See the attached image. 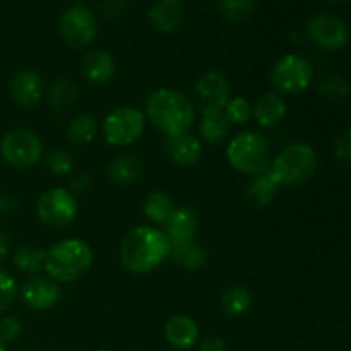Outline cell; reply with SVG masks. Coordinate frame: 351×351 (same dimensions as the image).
<instances>
[{
    "label": "cell",
    "mask_w": 351,
    "mask_h": 351,
    "mask_svg": "<svg viewBox=\"0 0 351 351\" xmlns=\"http://www.w3.org/2000/svg\"><path fill=\"white\" fill-rule=\"evenodd\" d=\"M79 204L75 195L65 187H53L38 197L36 215L41 223L51 228H64L77 218Z\"/></svg>",
    "instance_id": "cell-9"
},
{
    "label": "cell",
    "mask_w": 351,
    "mask_h": 351,
    "mask_svg": "<svg viewBox=\"0 0 351 351\" xmlns=\"http://www.w3.org/2000/svg\"><path fill=\"white\" fill-rule=\"evenodd\" d=\"M17 295H19V288L12 274L5 269H0V314L12 307Z\"/></svg>",
    "instance_id": "cell-34"
},
{
    "label": "cell",
    "mask_w": 351,
    "mask_h": 351,
    "mask_svg": "<svg viewBox=\"0 0 351 351\" xmlns=\"http://www.w3.org/2000/svg\"><path fill=\"white\" fill-rule=\"evenodd\" d=\"M312 79H314L312 64L298 53H287L278 58L269 74L273 91L283 98L304 93L312 84Z\"/></svg>",
    "instance_id": "cell-6"
},
{
    "label": "cell",
    "mask_w": 351,
    "mask_h": 351,
    "mask_svg": "<svg viewBox=\"0 0 351 351\" xmlns=\"http://www.w3.org/2000/svg\"><path fill=\"white\" fill-rule=\"evenodd\" d=\"M326 2H329V3H345V2H348V0H326Z\"/></svg>",
    "instance_id": "cell-42"
},
{
    "label": "cell",
    "mask_w": 351,
    "mask_h": 351,
    "mask_svg": "<svg viewBox=\"0 0 351 351\" xmlns=\"http://www.w3.org/2000/svg\"><path fill=\"white\" fill-rule=\"evenodd\" d=\"M47 101L51 110L55 112H65L75 106V103L81 98V88L75 81L69 77H60L51 82L48 91H45Z\"/></svg>",
    "instance_id": "cell-22"
},
{
    "label": "cell",
    "mask_w": 351,
    "mask_h": 351,
    "mask_svg": "<svg viewBox=\"0 0 351 351\" xmlns=\"http://www.w3.org/2000/svg\"><path fill=\"white\" fill-rule=\"evenodd\" d=\"M81 71L88 82L95 86H105L115 77L117 62L110 51L103 48H93L82 57Z\"/></svg>",
    "instance_id": "cell-17"
},
{
    "label": "cell",
    "mask_w": 351,
    "mask_h": 351,
    "mask_svg": "<svg viewBox=\"0 0 351 351\" xmlns=\"http://www.w3.org/2000/svg\"><path fill=\"white\" fill-rule=\"evenodd\" d=\"M197 351H228V345L221 336H208L199 343Z\"/></svg>",
    "instance_id": "cell-39"
},
{
    "label": "cell",
    "mask_w": 351,
    "mask_h": 351,
    "mask_svg": "<svg viewBox=\"0 0 351 351\" xmlns=\"http://www.w3.org/2000/svg\"><path fill=\"white\" fill-rule=\"evenodd\" d=\"M21 300L26 307L33 311H50L58 304L62 297L60 283L53 281L48 276H34L27 278L19 288Z\"/></svg>",
    "instance_id": "cell-13"
},
{
    "label": "cell",
    "mask_w": 351,
    "mask_h": 351,
    "mask_svg": "<svg viewBox=\"0 0 351 351\" xmlns=\"http://www.w3.org/2000/svg\"><path fill=\"white\" fill-rule=\"evenodd\" d=\"M319 93L329 101L341 103L348 98L350 84L341 74L329 72V74L322 75L321 81H319Z\"/></svg>",
    "instance_id": "cell-31"
},
{
    "label": "cell",
    "mask_w": 351,
    "mask_h": 351,
    "mask_svg": "<svg viewBox=\"0 0 351 351\" xmlns=\"http://www.w3.org/2000/svg\"><path fill=\"white\" fill-rule=\"evenodd\" d=\"M0 351H7V345L2 341V339H0Z\"/></svg>",
    "instance_id": "cell-43"
},
{
    "label": "cell",
    "mask_w": 351,
    "mask_h": 351,
    "mask_svg": "<svg viewBox=\"0 0 351 351\" xmlns=\"http://www.w3.org/2000/svg\"><path fill=\"white\" fill-rule=\"evenodd\" d=\"M74 158L69 151L62 149V147H55L50 153L45 156V165H47L48 171L55 175V177H67L74 170Z\"/></svg>",
    "instance_id": "cell-32"
},
{
    "label": "cell",
    "mask_w": 351,
    "mask_h": 351,
    "mask_svg": "<svg viewBox=\"0 0 351 351\" xmlns=\"http://www.w3.org/2000/svg\"><path fill=\"white\" fill-rule=\"evenodd\" d=\"M185 17L182 0H154L147 9V21L158 33L170 34L180 27Z\"/></svg>",
    "instance_id": "cell-16"
},
{
    "label": "cell",
    "mask_w": 351,
    "mask_h": 351,
    "mask_svg": "<svg viewBox=\"0 0 351 351\" xmlns=\"http://www.w3.org/2000/svg\"><path fill=\"white\" fill-rule=\"evenodd\" d=\"M75 2H82V0H75Z\"/></svg>",
    "instance_id": "cell-45"
},
{
    "label": "cell",
    "mask_w": 351,
    "mask_h": 351,
    "mask_svg": "<svg viewBox=\"0 0 351 351\" xmlns=\"http://www.w3.org/2000/svg\"><path fill=\"white\" fill-rule=\"evenodd\" d=\"M9 93L12 101L24 110H31L45 98L43 77L36 71L24 69L12 75L9 82Z\"/></svg>",
    "instance_id": "cell-15"
},
{
    "label": "cell",
    "mask_w": 351,
    "mask_h": 351,
    "mask_svg": "<svg viewBox=\"0 0 351 351\" xmlns=\"http://www.w3.org/2000/svg\"><path fill=\"white\" fill-rule=\"evenodd\" d=\"M273 160L271 141L257 130L237 134L226 146V161L242 175L256 177L269 168Z\"/></svg>",
    "instance_id": "cell-4"
},
{
    "label": "cell",
    "mask_w": 351,
    "mask_h": 351,
    "mask_svg": "<svg viewBox=\"0 0 351 351\" xmlns=\"http://www.w3.org/2000/svg\"><path fill=\"white\" fill-rule=\"evenodd\" d=\"M230 82L219 71H208L194 84V106L202 113L223 112L230 99Z\"/></svg>",
    "instance_id": "cell-11"
},
{
    "label": "cell",
    "mask_w": 351,
    "mask_h": 351,
    "mask_svg": "<svg viewBox=\"0 0 351 351\" xmlns=\"http://www.w3.org/2000/svg\"><path fill=\"white\" fill-rule=\"evenodd\" d=\"M0 156L9 167L27 170L36 167L43 158V143L29 129H12L0 141Z\"/></svg>",
    "instance_id": "cell-8"
},
{
    "label": "cell",
    "mask_w": 351,
    "mask_h": 351,
    "mask_svg": "<svg viewBox=\"0 0 351 351\" xmlns=\"http://www.w3.org/2000/svg\"><path fill=\"white\" fill-rule=\"evenodd\" d=\"M98 33V23L93 14L84 5H72L64 10L58 21V34L62 41L71 48H86L95 41Z\"/></svg>",
    "instance_id": "cell-10"
},
{
    "label": "cell",
    "mask_w": 351,
    "mask_h": 351,
    "mask_svg": "<svg viewBox=\"0 0 351 351\" xmlns=\"http://www.w3.org/2000/svg\"><path fill=\"white\" fill-rule=\"evenodd\" d=\"M147 122L167 137L187 134L195 122V106L185 93L160 88L151 93L144 105Z\"/></svg>",
    "instance_id": "cell-2"
},
{
    "label": "cell",
    "mask_w": 351,
    "mask_h": 351,
    "mask_svg": "<svg viewBox=\"0 0 351 351\" xmlns=\"http://www.w3.org/2000/svg\"><path fill=\"white\" fill-rule=\"evenodd\" d=\"M93 185V178L91 175L88 173H77L72 177L71 180V185H69V191L72 192V194H84V192H88L89 189H91Z\"/></svg>",
    "instance_id": "cell-38"
},
{
    "label": "cell",
    "mask_w": 351,
    "mask_h": 351,
    "mask_svg": "<svg viewBox=\"0 0 351 351\" xmlns=\"http://www.w3.org/2000/svg\"><path fill=\"white\" fill-rule=\"evenodd\" d=\"M170 259L177 263L180 267H184V269L199 271L201 267H204L206 261H208V252H206V249L201 243L192 242L187 243V245L173 247Z\"/></svg>",
    "instance_id": "cell-28"
},
{
    "label": "cell",
    "mask_w": 351,
    "mask_h": 351,
    "mask_svg": "<svg viewBox=\"0 0 351 351\" xmlns=\"http://www.w3.org/2000/svg\"><path fill=\"white\" fill-rule=\"evenodd\" d=\"M175 209V202L167 192L153 191L143 202V213L154 225H165Z\"/></svg>",
    "instance_id": "cell-26"
},
{
    "label": "cell",
    "mask_w": 351,
    "mask_h": 351,
    "mask_svg": "<svg viewBox=\"0 0 351 351\" xmlns=\"http://www.w3.org/2000/svg\"><path fill=\"white\" fill-rule=\"evenodd\" d=\"M335 158L343 167H351V125L346 127L336 141Z\"/></svg>",
    "instance_id": "cell-36"
},
{
    "label": "cell",
    "mask_w": 351,
    "mask_h": 351,
    "mask_svg": "<svg viewBox=\"0 0 351 351\" xmlns=\"http://www.w3.org/2000/svg\"><path fill=\"white\" fill-rule=\"evenodd\" d=\"M96 351H110V350H106V348H99V350H96Z\"/></svg>",
    "instance_id": "cell-44"
},
{
    "label": "cell",
    "mask_w": 351,
    "mask_h": 351,
    "mask_svg": "<svg viewBox=\"0 0 351 351\" xmlns=\"http://www.w3.org/2000/svg\"><path fill=\"white\" fill-rule=\"evenodd\" d=\"M223 113L232 125H243L252 120V105L242 96H233L228 99Z\"/></svg>",
    "instance_id": "cell-33"
},
{
    "label": "cell",
    "mask_w": 351,
    "mask_h": 351,
    "mask_svg": "<svg viewBox=\"0 0 351 351\" xmlns=\"http://www.w3.org/2000/svg\"><path fill=\"white\" fill-rule=\"evenodd\" d=\"M250 307H252V293L242 285L226 288L219 297V308L226 317H242L250 311Z\"/></svg>",
    "instance_id": "cell-25"
},
{
    "label": "cell",
    "mask_w": 351,
    "mask_h": 351,
    "mask_svg": "<svg viewBox=\"0 0 351 351\" xmlns=\"http://www.w3.org/2000/svg\"><path fill=\"white\" fill-rule=\"evenodd\" d=\"M171 243L165 230L151 225H137L120 242L119 257L132 274H147L170 259Z\"/></svg>",
    "instance_id": "cell-1"
},
{
    "label": "cell",
    "mask_w": 351,
    "mask_h": 351,
    "mask_svg": "<svg viewBox=\"0 0 351 351\" xmlns=\"http://www.w3.org/2000/svg\"><path fill=\"white\" fill-rule=\"evenodd\" d=\"M287 101L283 96L274 91L263 93L252 105V119L256 120L257 125L264 129H273L280 125L287 117Z\"/></svg>",
    "instance_id": "cell-20"
},
{
    "label": "cell",
    "mask_w": 351,
    "mask_h": 351,
    "mask_svg": "<svg viewBox=\"0 0 351 351\" xmlns=\"http://www.w3.org/2000/svg\"><path fill=\"white\" fill-rule=\"evenodd\" d=\"M199 326L185 314H175L165 324V338L177 351H187L199 343Z\"/></svg>",
    "instance_id": "cell-18"
},
{
    "label": "cell",
    "mask_w": 351,
    "mask_h": 351,
    "mask_svg": "<svg viewBox=\"0 0 351 351\" xmlns=\"http://www.w3.org/2000/svg\"><path fill=\"white\" fill-rule=\"evenodd\" d=\"M24 332V324L16 315H3L0 319V339L3 343H12L19 339Z\"/></svg>",
    "instance_id": "cell-35"
},
{
    "label": "cell",
    "mask_w": 351,
    "mask_h": 351,
    "mask_svg": "<svg viewBox=\"0 0 351 351\" xmlns=\"http://www.w3.org/2000/svg\"><path fill=\"white\" fill-rule=\"evenodd\" d=\"M317 168V154L307 143H293L271 160L269 171L280 187H295L311 180Z\"/></svg>",
    "instance_id": "cell-5"
},
{
    "label": "cell",
    "mask_w": 351,
    "mask_h": 351,
    "mask_svg": "<svg viewBox=\"0 0 351 351\" xmlns=\"http://www.w3.org/2000/svg\"><path fill=\"white\" fill-rule=\"evenodd\" d=\"M307 38L321 50L339 51L348 45L350 29L341 17L319 14L307 23Z\"/></svg>",
    "instance_id": "cell-12"
},
{
    "label": "cell",
    "mask_w": 351,
    "mask_h": 351,
    "mask_svg": "<svg viewBox=\"0 0 351 351\" xmlns=\"http://www.w3.org/2000/svg\"><path fill=\"white\" fill-rule=\"evenodd\" d=\"M175 351H177V350H175Z\"/></svg>",
    "instance_id": "cell-46"
},
{
    "label": "cell",
    "mask_w": 351,
    "mask_h": 351,
    "mask_svg": "<svg viewBox=\"0 0 351 351\" xmlns=\"http://www.w3.org/2000/svg\"><path fill=\"white\" fill-rule=\"evenodd\" d=\"M12 264L21 273L34 276L45 267V250L31 245L19 247L12 254Z\"/></svg>",
    "instance_id": "cell-29"
},
{
    "label": "cell",
    "mask_w": 351,
    "mask_h": 351,
    "mask_svg": "<svg viewBox=\"0 0 351 351\" xmlns=\"http://www.w3.org/2000/svg\"><path fill=\"white\" fill-rule=\"evenodd\" d=\"M218 14L226 23H247L256 14V2L254 0H218Z\"/></svg>",
    "instance_id": "cell-30"
},
{
    "label": "cell",
    "mask_w": 351,
    "mask_h": 351,
    "mask_svg": "<svg viewBox=\"0 0 351 351\" xmlns=\"http://www.w3.org/2000/svg\"><path fill=\"white\" fill-rule=\"evenodd\" d=\"M232 123L223 112L202 113L199 120V137L208 144H221L228 139Z\"/></svg>",
    "instance_id": "cell-24"
},
{
    "label": "cell",
    "mask_w": 351,
    "mask_h": 351,
    "mask_svg": "<svg viewBox=\"0 0 351 351\" xmlns=\"http://www.w3.org/2000/svg\"><path fill=\"white\" fill-rule=\"evenodd\" d=\"M165 151L177 167L191 168L201 161L202 143L197 136H192L189 132L180 134V136L175 137H167Z\"/></svg>",
    "instance_id": "cell-19"
},
{
    "label": "cell",
    "mask_w": 351,
    "mask_h": 351,
    "mask_svg": "<svg viewBox=\"0 0 351 351\" xmlns=\"http://www.w3.org/2000/svg\"><path fill=\"white\" fill-rule=\"evenodd\" d=\"M278 192H280V185L274 182L269 171H264L250 180L249 187H247V201L256 209L269 208L276 201Z\"/></svg>",
    "instance_id": "cell-23"
},
{
    "label": "cell",
    "mask_w": 351,
    "mask_h": 351,
    "mask_svg": "<svg viewBox=\"0 0 351 351\" xmlns=\"http://www.w3.org/2000/svg\"><path fill=\"white\" fill-rule=\"evenodd\" d=\"M96 132H98V120L93 113H79L67 125V137L74 146H86L93 143Z\"/></svg>",
    "instance_id": "cell-27"
},
{
    "label": "cell",
    "mask_w": 351,
    "mask_h": 351,
    "mask_svg": "<svg viewBox=\"0 0 351 351\" xmlns=\"http://www.w3.org/2000/svg\"><path fill=\"white\" fill-rule=\"evenodd\" d=\"M127 9H129V3L125 0H101L98 3L99 14L108 19H119V17L125 16Z\"/></svg>",
    "instance_id": "cell-37"
},
{
    "label": "cell",
    "mask_w": 351,
    "mask_h": 351,
    "mask_svg": "<svg viewBox=\"0 0 351 351\" xmlns=\"http://www.w3.org/2000/svg\"><path fill=\"white\" fill-rule=\"evenodd\" d=\"M146 122L144 112L141 110L134 106H119L103 119V139L113 147H129L143 137Z\"/></svg>",
    "instance_id": "cell-7"
},
{
    "label": "cell",
    "mask_w": 351,
    "mask_h": 351,
    "mask_svg": "<svg viewBox=\"0 0 351 351\" xmlns=\"http://www.w3.org/2000/svg\"><path fill=\"white\" fill-rule=\"evenodd\" d=\"M9 254H10V239L5 232L0 230V263H3V261L7 259Z\"/></svg>",
    "instance_id": "cell-41"
},
{
    "label": "cell",
    "mask_w": 351,
    "mask_h": 351,
    "mask_svg": "<svg viewBox=\"0 0 351 351\" xmlns=\"http://www.w3.org/2000/svg\"><path fill=\"white\" fill-rule=\"evenodd\" d=\"M199 228H201V218L192 206H175L173 213L165 223V233L170 240L171 249L195 242Z\"/></svg>",
    "instance_id": "cell-14"
},
{
    "label": "cell",
    "mask_w": 351,
    "mask_h": 351,
    "mask_svg": "<svg viewBox=\"0 0 351 351\" xmlns=\"http://www.w3.org/2000/svg\"><path fill=\"white\" fill-rule=\"evenodd\" d=\"M17 209H19V202L16 201V197L0 194V218H10L16 215Z\"/></svg>",
    "instance_id": "cell-40"
},
{
    "label": "cell",
    "mask_w": 351,
    "mask_h": 351,
    "mask_svg": "<svg viewBox=\"0 0 351 351\" xmlns=\"http://www.w3.org/2000/svg\"><path fill=\"white\" fill-rule=\"evenodd\" d=\"M95 254L81 239L58 240L45 250V273L57 283H72L84 276L93 266Z\"/></svg>",
    "instance_id": "cell-3"
},
{
    "label": "cell",
    "mask_w": 351,
    "mask_h": 351,
    "mask_svg": "<svg viewBox=\"0 0 351 351\" xmlns=\"http://www.w3.org/2000/svg\"><path fill=\"white\" fill-rule=\"evenodd\" d=\"M144 163L137 154L122 153L113 158L108 165V178L117 185H130L141 178Z\"/></svg>",
    "instance_id": "cell-21"
}]
</instances>
